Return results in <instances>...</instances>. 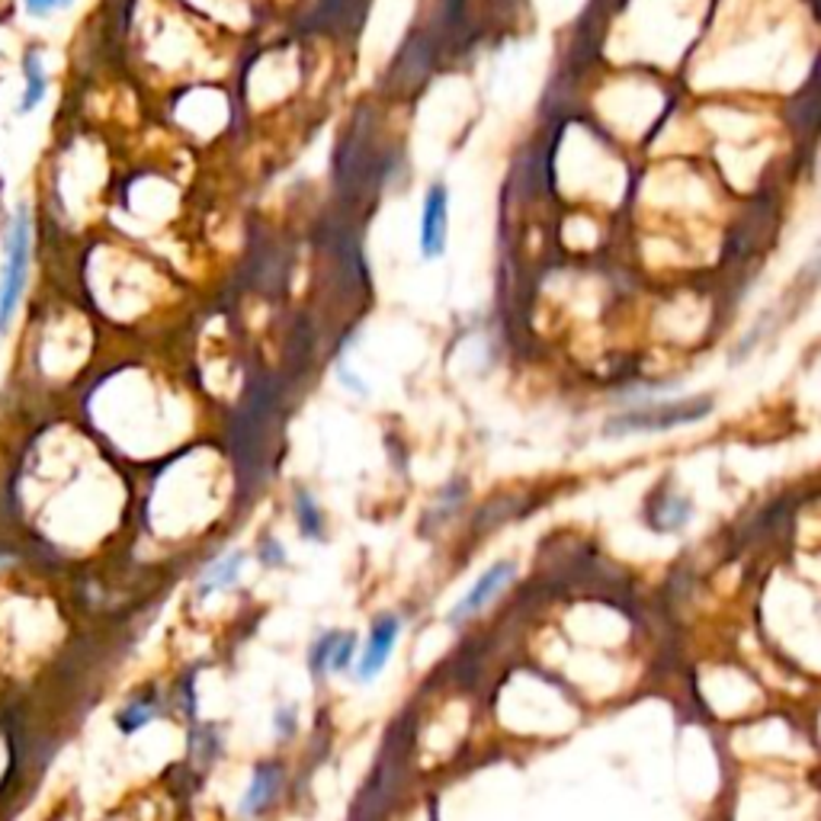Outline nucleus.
Returning <instances> with one entry per match:
<instances>
[{"instance_id":"nucleus-1","label":"nucleus","mask_w":821,"mask_h":821,"mask_svg":"<svg viewBox=\"0 0 821 821\" xmlns=\"http://www.w3.org/2000/svg\"><path fill=\"white\" fill-rule=\"evenodd\" d=\"M29 248H33L29 212H26V205H20L10 222V231H7V261H3V276H0V334L7 331V325L23 299L26 274H29Z\"/></svg>"},{"instance_id":"nucleus-2","label":"nucleus","mask_w":821,"mask_h":821,"mask_svg":"<svg viewBox=\"0 0 821 821\" xmlns=\"http://www.w3.org/2000/svg\"><path fill=\"white\" fill-rule=\"evenodd\" d=\"M712 410L709 399H684V402H671V405H655L645 410H629L622 417L610 420L607 433L610 437H626V433H655V430H671V427H684L699 417H706Z\"/></svg>"},{"instance_id":"nucleus-3","label":"nucleus","mask_w":821,"mask_h":821,"mask_svg":"<svg viewBox=\"0 0 821 821\" xmlns=\"http://www.w3.org/2000/svg\"><path fill=\"white\" fill-rule=\"evenodd\" d=\"M446 235H450V197H446L443 184H433L427 190L424 212H420V254L427 261L443 257Z\"/></svg>"},{"instance_id":"nucleus-4","label":"nucleus","mask_w":821,"mask_h":821,"mask_svg":"<svg viewBox=\"0 0 821 821\" xmlns=\"http://www.w3.org/2000/svg\"><path fill=\"white\" fill-rule=\"evenodd\" d=\"M395 639H399V619H395V616L376 619V626H372V632H369V642H366V652H363L359 668H356V678H359V681H372V678L386 668V661L392 658Z\"/></svg>"},{"instance_id":"nucleus-5","label":"nucleus","mask_w":821,"mask_h":821,"mask_svg":"<svg viewBox=\"0 0 821 821\" xmlns=\"http://www.w3.org/2000/svg\"><path fill=\"white\" fill-rule=\"evenodd\" d=\"M514 561H494L484 574H481L479 581L472 584V591L456 604V610H453V619H466V616L479 614L484 604H491L497 594H501V588H507V581L514 578Z\"/></svg>"},{"instance_id":"nucleus-6","label":"nucleus","mask_w":821,"mask_h":821,"mask_svg":"<svg viewBox=\"0 0 821 821\" xmlns=\"http://www.w3.org/2000/svg\"><path fill=\"white\" fill-rule=\"evenodd\" d=\"M279 790H282V767L279 763H261L254 770V783H251V790H248V796L241 803V812L244 816H264L276 803Z\"/></svg>"},{"instance_id":"nucleus-7","label":"nucleus","mask_w":821,"mask_h":821,"mask_svg":"<svg viewBox=\"0 0 821 821\" xmlns=\"http://www.w3.org/2000/svg\"><path fill=\"white\" fill-rule=\"evenodd\" d=\"M350 655H353V635H343V632L325 635L312 652V668H315V674L341 671V668H346Z\"/></svg>"},{"instance_id":"nucleus-8","label":"nucleus","mask_w":821,"mask_h":821,"mask_svg":"<svg viewBox=\"0 0 821 821\" xmlns=\"http://www.w3.org/2000/svg\"><path fill=\"white\" fill-rule=\"evenodd\" d=\"M23 74H26V93H23L20 113H29V110H36V106L42 103L46 87H49L46 71H42V59H39V52H36V49H29V52H26V59H23Z\"/></svg>"},{"instance_id":"nucleus-9","label":"nucleus","mask_w":821,"mask_h":821,"mask_svg":"<svg viewBox=\"0 0 821 821\" xmlns=\"http://www.w3.org/2000/svg\"><path fill=\"white\" fill-rule=\"evenodd\" d=\"M241 565H244V552H235V555H225L222 561H215L209 571H205L203 584H200V597L212 594L215 588H231L241 574Z\"/></svg>"},{"instance_id":"nucleus-10","label":"nucleus","mask_w":821,"mask_h":821,"mask_svg":"<svg viewBox=\"0 0 821 821\" xmlns=\"http://www.w3.org/2000/svg\"><path fill=\"white\" fill-rule=\"evenodd\" d=\"M154 719V703L151 699H132L123 712H119V729L123 732H136L141 725H148Z\"/></svg>"},{"instance_id":"nucleus-11","label":"nucleus","mask_w":821,"mask_h":821,"mask_svg":"<svg viewBox=\"0 0 821 821\" xmlns=\"http://www.w3.org/2000/svg\"><path fill=\"white\" fill-rule=\"evenodd\" d=\"M23 3H26V13H29V16H49L52 10L71 7L74 0H23Z\"/></svg>"}]
</instances>
